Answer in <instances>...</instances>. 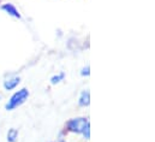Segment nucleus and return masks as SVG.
I'll return each instance as SVG.
<instances>
[{
    "label": "nucleus",
    "mask_w": 155,
    "mask_h": 142,
    "mask_svg": "<svg viewBox=\"0 0 155 142\" xmlns=\"http://www.w3.org/2000/svg\"><path fill=\"white\" fill-rule=\"evenodd\" d=\"M78 104H79L81 106H84V107L89 106V104H90V94H89L88 90H83V92L81 93Z\"/></svg>",
    "instance_id": "obj_5"
},
{
    "label": "nucleus",
    "mask_w": 155,
    "mask_h": 142,
    "mask_svg": "<svg viewBox=\"0 0 155 142\" xmlns=\"http://www.w3.org/2000/svg\"><path fill=\"white\" fill-rule=\"evenodd\" d=\"M1 8H2L6 13H8L10 16H12V17H15V18H21V13H19V11L17 10V7H16L15 5L7 2V4H4V5L1 6Z\"/></svg>",
    "instance_id": "obj_3"
},
{
    "label": "nucleus",
    "mask_w": 155,
    "mask_h": 142,
    "mask_svg": "<svg viewBox=\"0 0 155 142\" xmlns=\"http://www.w3.org/2000/svg\"><path fill=\"white\" fill-rule=\"evenodd\" d=\"M64 77H65V73H64V72H61V73H59V75H55V76H53V77L51 78V83H52V84H58L59 82H61V81L64 79Z\"/></svg>",
    "instance_id": "obj_7"
},
{
    "label": "nucleus",
    "mask_w": 155,
    "mask_h": 142,
    "mask_svg": "<svg viewBox=\"0 0 155 142\" xmlns=\"http://www.w3.org/2000/svg\"><path fill=\"white\" fill-rule=\"evenodd\" d=\"M89 70H90V69H89V66L83 68V70H82V72H81V73H82V76H89V73H90Z\"/></svg>",
    "instance_id": "obj_9"
},
{
    "label": "nucleus",
    "mask_w": 155,
    "mask_h": 142,
    "mask_svg": "<svg viewBox=\"0 0 155 142\" xmlns=\"http://www.w3.org/2000/svg\"><path fill=\"white\" fill-rule=\"evenodd\" d=\"M18 139V130L15 128H11L7 131V141L8 142H16Z\"/></svg>",
    "instance_id": "obj_6"
},
{
    "label": "nucleus",
    "mask_w": 155,
    "mask_h": 142,
    "mask_svg": "<svg viewBox=\"0 0 155 142\" xmlns=\"http://www.w3.org/2000/svg\"><path fill=\"white\" fill-rule=\"evenodd\" d=\"M89 124L88 118L84 117H79V118H72L69 123H68V129L72 133L76 134H82L85 129V127Z\"/></svg>",
    "instance_id": "obj_2"
},
{
    "label": "nucleus",
    "mask_w": 155,
    "mask_h": 142,
    "mask_svg": "<svg viewBox=\"0 0 155 142\" xmlns=\"http://www.w3.org/2000/svg\"><path fill=\"white\" fill-rule=\"evenodd\" d=\"M28 98H29V90H28L27 88H22L21 90L16 92V93L10 98V100L7 101V104H6L5 108H6L7 111L16 110L17 107H19L21 105H23V104L27 101Z\"/></svg>",
    "instance_id": "obj_1"
},
{
    "label": "nucleus",
    "mask_w": 155,
    "mask_h": 142,
    "mask_svg": "<svg viewBox=\"0 0 155 142\" xmlns=\"http://www.w3.org/2000/svg\"><path fill=\"white\" fill-rule=\"evenodd\" d=\"M19 82H21L19 77H11V78H8V79H6L4 82V88L6 90H12L19 84Z\"/></svg>",
    "instance_id": "obj_4"
},
{
    "label": "nucleus",
    "mask_w": 155,
    "mask_h": 142,
    "mask_svg": "<svg viewBox=\"0 0 155 142\" xmlns=\"http://www.w3.org/2000/svg\"><path fill=\"white\" fill-rule=\"evenodd\" d=\"M82 134H83V136H84L87 140H89V139H90V128H89V124L85 127V129H84V131H83Z\"/></svg>",
    "instance_id": "obj_8"
}]
</instances>
